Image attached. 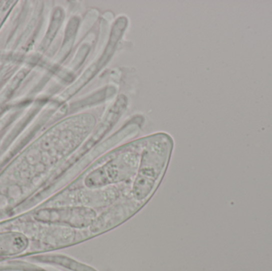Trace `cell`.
<instances>
[{
  "label": "cell",
  "mask_w": 272,
  "mask_h": 271,
  "mask_svg": "<svg viewBox=\"0 0 272 271\" xmlns=\"http://www.w3.org/2000/svg\"><path fill=\"white\" fill-rule=\"evenodd\" d=\"M26 245V238L19 235L0 236V253L13 254L14 252H20Z\"/></svg>",
  "instance_id": "cell-1"
}]
</instances>
